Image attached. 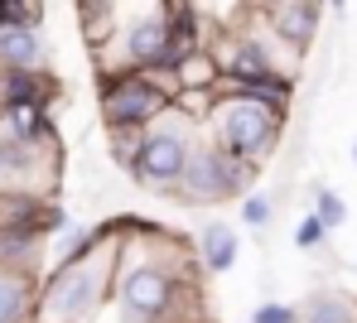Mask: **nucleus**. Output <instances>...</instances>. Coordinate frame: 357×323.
<instances>
[{
  "label": "nucleus",
  "mask_w": 357,
  "mask_h": 323,
  "mask_svg": "<svg viewBox=\"0 0 357 323\" xmlns=\"http://www.w3.org/2000/svg\"><path fill=\"white\" fill-rule=\"evenodd\" d=\"M121 242H107L102 251L73 265H54L39 285V323H92L97 309L112 299V280H116Z\"/></svg>",
  "instance_id": "nucleus-1"
},
{
  "label": "nucleus",
  "mask_w": 357,
  "mask_h": 323,
  "mask_svg": "<svg viewBox=\"0 0 357 323\" xmlns=\"http://www.w3.org/2000/svg\"><path fill=\"white\" fill-rule=\"evenodd\" d=\"M178 97L174 68H126L97 72V111L107 130H150Z\"/></svg>",
  "instance_id": "nucleus-2"
},
{
  "label": "nucleus",
  "mask_w": 357,
  "mask_h": 323,
  "mask_svg": "<svg viewBox=\"0 0 357 323\" xmlns=\"http://www.w3.org/2000/svg\"><path fill=\"white\" fill-rule=\"evenodd\" d=\"M198 135H203V121H193L188 111L169 107L155 126L145 130V140H140V150H135V159H130L126 174H130L145 194L174 198L178 179H183V169H188V155H193V145H198Z\"/></svg>",
  "instance_id": "nucleus-3"
},
{
  "label": "nucleus",
  "mask_w": 357,
  "mask_h": 323,
  "mask_svg": "<svg viewBox=\"0 0 357 323\" xmlns=\"http://www.w3.org/2000/svg\"><path fill=\"white\" fill-rule=\"evenodd\" d=\"M203 130H208L227 155H237L241 164L261 169V164L280 150V140H285V111H275V107H266V102L218 97L213 111H208V121H203Z\"/></svg>",
  "instance_id": "nucleus-4"
},
{
  "label": "nucleus",
  "mask_w": 357,
  "mask_h": 323,
  "mask_svg": "<svg viewBox=\"0 0 357 323\" xmlns=\"http://www.w3.org/2000/svg\"><path fill=\"white\" fill-rule=\"evenodd\" d=\"M256 174H261V169L241 164L237 155H227V150L203 130L198 145H193V155H188V169H183V179H178V189H174V203H183V207L237 203V198H246L256 189Z\"/></svg>",
  "instance_id": "nucleus-5"
},
{
  "label": "nucleus",
  "mask_w": 357,
  "mask_h": 323,
  "mask_svg": "<svg viewBox=\"0 0 357 323\" xmlns=\"http://www.w3.org/2000/svg\"><path fill=\"white\" fill-rule=\"evenodd\" d=\"M59 179V140H15L0 130V194L49 198Z\"/></svg>",
  "instance_id": "nucleus-6"
},
{
  "label": "nucleus",
  "mask_w": 357,
  "mask_h": 323,
  "mask_svg": "<svg viewBox=\"0 0 357 323\" xmlns=\"http://www.w3.org/2000/svg\"><path fill=\"white\" fill-rule=\"evenodd\" d=\"M256 10H261V19H266L290 49L309 54V44H314V34H319V15H324L319 0H256Z\"/></svg>",
  "instance_id": "nucleus-7"
},
{
  "label": "nucleus",
  "mask_w": 357,
  "mask_h": 323,
  "mask_svg": "<svg viewBox=\"0 0 357 323\" xmlns=\"http://www.w3.org/2000/svg\"><path fill=\"white\" fill-rule=\"evenodd\" d=\"M188 246H193V260H198L203 275H227L241 256V227L227 222V217H208V222L193 232Z\"/></svg>",
  "instance_id": "nucleus-8"
},
{
  "label": "nucleus",
  "mask_w": 357,
  "mask_h": 323,
  "mask_svg": "<svg viewBox=\"0 0 357 323\" xmlns=\"http://www.w3.org/2000/svg\"><path fill=\"white\" fill-rule=\"evenodd\" d=\"M20 102L54 107V102H59L54 72H49V68H0V111H5V107H20Z\"/></svg>",
  "instance_id": "nucleus-9"
},
{
  "label": "nucleus",
  "mask_w": 357,
  "mask_h": 323,
  "mask_svg": "<svg viewBox=\"0 0 357 323\" xmlns=\"http://www.w3.org/2000/svg\"><path fill=\"white\" fill-rule=\"evenodd\" d=\"M44 251H49V237L39 227H0V270L39 275Z\"/></svg>",
  "instance_id": "nucleus-10"
},
{
  "label": "nucleus",
  "mask_w": 357,
  "mask_h": 323,
  "mask_svg": "<svg viewBox=\"0 0 357 323\" xmlns=\"http://www.w3.org/2000/svg\"><path fill=\"white\" fill-rule=\"evenodd\" d=\"M0 68H49V39L29 24H0Z\"/></svg>",
  "instance_id": "nucleus-11"
},
{
  "label": "nucleus",
  "mask_w": 357,
  "mask_h": 323,
  "mask_svg": "<svg viewBox=\"0 0 357 323\" xmlns=\"http://www.w3.org/2000/svg\"><path fill=\"white\" fill-rule=\"evenodd\" d=\"M39 309V280L20 270H0V323H29Z\"/></svg>",
  "instance_id": "nucleus-12"
},
{
  "label": "nucleus",
  "mask_w": 357,
  "mask_h": 323,
  "mask_svg": "<svg viewBox=\"0 0 357 323\" xmlns=\"http://www.w3.org/2000/svg\"><path fill=\"white\" fill-rule=\"evenodd\" d=\"M304 323H357V299L348 290H333V285H319L309 290V299L299 304Z\"/></svg>",
  "instance_id": "nucleus-13"
},
{
  "label": "nucleus",
  "mask_w": 357,
  "mask_h": 323,
  "mask_svg": "<svg viewBox=\"0 0 357 323\" xmlns=\"http://www.w3.org/2000/svg\"><path fill=\"white\" fill-rule=\"evenodd\" d=\"M0 130H5V135H15V140H59L49 107H34V102L5 107V111H0Z\"/></svg>",
  "instance_id": "nucleus-14"
},
{
  "label": "nucleus",
  "mask_w": 357,
  "mask_h": 323,
  "mask_svg": "<svg viewBox=\"0 0 357 323\" xmlns=\"http://www.w3.org/2000/svg\"><path fill=\"white\" fill-rule=\"evenodd\" d=\"M174 72H178V92H218V82H222V63H218L213 49H198Z\"/></svg>",
  "instance_id": "nucleus-15"
},
{
  "label": "nucleus",
  "mask_w": 357,
  "mask_h": 323,
  "mask_svg": "<svg viewBox=\"0 0 357 323\" xmlns=\"http://www.w3.org/2000/svg\"><path fill=\"white\" fill-rule=\"evenodd\" d=\"M275 222V198L266 189H251L246 198H237V227L241 232H266Z\"/></svg>",
  "instance_id": "nucleus-16"
},
{
  "label": "nucleus",
  "mask_w": 357,
  "mask_h": 323,
  "mask_svg": "<svg viewBox=\"0 0 357 323\" xmlns=\"http://www.w3.org/2000/svg\"><path fill=\"white\" fill-rule=\"evenodd\" d=\"M309 212H319V222H324L328 232L348 227V198L338 194V189H328V184H314V203H309Z\"/></svg>",
  "instance_id": "nucleus-17"
},
{
  "label": "nucleus",
  "mask_w": 357,
  "mask_h": 323,
  "mask_svg": "<svg viewBox=\"0 0 357 323\" xmlns=\"http://www.w3.org/2000/svg\"><path fill=\"white\" fill-rule=\"evenodd\" d=\"M44 0H0V24H29V29H39L44 24Z\"/></svg>",
  "instance_id": "nucleus-18"
},
{
  "label": "nucleus",
  "mask_w": 357,
  "mask_h": 323,
  "mask_svg": "<svg viewBox=\"0 0 357 323\" xmlns=\"http://www.w3.org/2000/svg\"><path fill=\"white\" fill-rule=\"evenodd\" d=\"M328 237H333V232L319 222V212H304V217L295 222V246H299V251H309V256H314V251H324V246H328Z\"/></svg>",
  "instance_id": "nucleus-19"
},
{
  "label": "nucleus",
  "mask_w": 357,
  "mask_h": 323,
  "mask_svg": "<svg viewBox=\"0 0 357 323\" xmlns=\"http://www.w3.org/2000/svg\"><path fill=\"white\" fill-rule=\"evenodd\" d=\"M251 323H304L299 304H280V299H266L251 309Z\"/></svg>",
  "instance_id": "nucleus-20"
},
{
  "label": "nucleus",
  "mask_w": 357,
  "mask_h": 323,
  "mask_svg": "<svg viewBox=\"0 0 357 323\" xmlns=\"http://www.w3.org/2000/svg\"><path fill=\"white\" fill-rule=\"evenodd\" d=\"M324 5H328V10H343V5H348V0H324Z\"/></svg>",
  "instance_id": "nucleus-21"
},
{
  "label": "nucleus",
  "mask_w": 357,
  "mask_h": 323,
  "mask_svg": "<svg viewBox=\"0 0 357 323\" xmlns=\"http://www.w3.org/2000/svg\"><path fill=\"white\" fill-rule=\"evenodd\" d=\"M353 159H357V145H353Z\"/></svg>",
  "instance_id": "nucleus-22"
},
{
  "label": "nucleus",
  "mask_w": 357,
  "mask_h": 323,
  "mask_svg": "<svg viewBox=\"0 0 357 323\" xmlns=\"http://www.w3.org/2000/svg\"><path fill=\"white\" fill-rule=\"evenodd\" d=\"M319 5H324V0H319ZM324 10H328V5H324Z\"/></svg>",
  "instance_id": "nucleus-23"
}]
</instances>
